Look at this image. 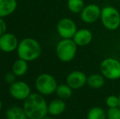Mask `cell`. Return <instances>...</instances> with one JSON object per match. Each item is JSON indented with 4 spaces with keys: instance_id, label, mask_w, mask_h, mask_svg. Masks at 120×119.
I'll return each mask as SVG.
<instances>
[{
    "instance_id": "1",
    "label": "cell",
    "mask_w": 120,
    "mask_h": 119,
    "mask_svg": "<svg viewBox=\"0 0 120 119\" xmlns=\"http://www.w3.org/2000/svg\"><path fill=\"white\" fill-rule=\"evenodd\" d=\"M28 119H42L48 114V105L43 95L31 93L23 105Z\"/></svg>"
},
{
    "instance_id": "2",
    "label": "cell",
    "mask_w": 120,
    "mask_h": 119,
    "mask_svg": "<svg viewBox=\"0 0 120 119\" xmlns=\"http://www.w3.org/2000/svg\"><path fill=\"white\" fill-rule=\"evenodd\" d=\"M16 51L19 58L29 62L39 57L42 52V47L36 39L26 38L20 42Z\"/></svg>"
},
{
    "instance_id": "3",
    "label": "cell",
    "mask_w": 120,
    "mask_h": 119,
    "mask_svg": "<svg viewBox=\"0 0 120 119\" xmlns=\"http://www.w3.org/2000/svg\"><path fill=\"white\" fill-rule=\"evenodd\" d=\"M78 46L72 38H62L56 47V53L58 59L62 62L68 63L75 58Z\"/></svg>"
},
{
    "instance_id": "4",
    "label": "cell",
    "mask_w": 120,
    "mask_h": 119,
    "mask_svg": "<svg viewBox=\"0 0 120 119\" xmlns=\"http://www.w3.org/2000/svg\"><path fill=\"white\" fill-rule=\"evenodd\" d=\"M101 21L103 26L108 30L114 31L120 26V13L117 8L106 6L101 8Z\"/></svg>"
},
{
    "instance_id": "5",
    "label": "cell",
    "mask_w": 120,
    "mask_h": 119,
    "mask_svg": "<svg viewBox=\"0 0 120 119\" xmlns=\"http://www.w3.org/2000/svg\"><path fill=\"white\" fill-rule=\"evenodd\" d=\"M57 86L56 78L49 73H42L35 80V88L43 95H50L55 93Z\"/></svg>"
},
{
    "instance_id": "6",
    "label": "cell",
    "mask_w": 120,
    "mask_h": 119,
    "mask_svg": "<svg viewBox=\"0 0 120 119\" xmlns=\"http://www.w3.org/2000/svg\"><path fill=\"white\" fill-rule=\"evenodd\" d=\"M101 73L108 80H118L120 78V61L112 57L106 58L100 65Z\"/></svg>"
},
{
    "instance_id": "7",
    "label": "cell",
    "mask_w": 120,
    "mask_h": 119,
    "mask_svg": "<svg viewBox=\"0 0 120 119\" xmlns=\"http://www.w3.org/2000/svg\"><path fill=\"white\" fill-rule=\"evenodd\" d=\"M56 30L60 38L69 39V38H73L78 29L75 22L72 19L65 17L58 21Z\"/></svg>"
},
{
    "instance_id": "8",
    "label": "cell",
    "mask_w": 120,
    "mask_h": 119,
    "mask_svg": "<svg viewBox=\"0 0 120 119\" xmlns=\"http://www.w3.org/2000/svg\"><path fill=\"white\" fill-rule=\"evenodd\" d=\"M9 93L12 98L17 100H25L31 94V89L28 83L23 81H16L10 85Z\"/></svg>"
},
{
    "instance_id": "9",
    "label": "cell",
    "mask_w": 120,
    "mask_h": 119,
    "mask_svg": "<svg viewBox=\"0 0 120 119\" xmlns=\"http://www.w3.org/2000/svg\"><path fill=\"white\" fill-rule=\"evenodd\" d=\"M101 8L98 5L91 3L84 7L80 13L81 20L86 24H92L101 18Z\"/></svg>"
},
{
    "instance_id": "10",
    "label": "cell",
    "mask_w": 120,
    "mask_h": 119,
    "mask_svg": "<svg viewBox=\"0 0 120 119\" xmlns=\"http://www.w3.org/2000/svg\"><path fill=\"white\" fill-rule=\"evenodd\" d=\"M87 76L84 72L80 70H74L67 75L66 84L73 90H79L87 84Z\"/></svg>"
},
{
    "instance_id": "11",
    "label": "cell",
    "mask_w": 120,
    "mask_h": 119,
    "mask_svg": "<svg viewBox=\"0 0 120 119\" xmlns=\"http://www.w3.org/2000/svg\"><path fill=\"white\" fill-rule=\"evenodd\" d=\"M19 43L16 35L6 33L0 37V50L6 53L12 52L17 49Z\"/></svg>"
},
{
    "instance_id": "12",
    "label": "cell",
    "mask_w": 120,
    "mask_h": 119,
    "mask_svg": "<svg viewBox=\"0 0 120 119\" xmlns=\"http://www.w3.org/2000/svg\"><path fill=\"white\" fill-rule=\"evenodd\" d=\"M72 39L78 47H85L92 43L93 39V34L91 30L82 28L77 30Z\"/></svg>"
},
{
    "instance_id": "13",
    "label": "cell",
    "mask_w": 120,
    "mask_h": 119,
    "mask_svg": "<svg viewBox=\"0 0 120 119\" xmlns=\"http://www.w3.org/2000/svg\"><path fill=\"white\" fill-rule=\"evenodd\" d=\"M66 109V104L61 99H55L48 104V114L51 116H59Z\"/></svg>"
},
{
    "instance_id": "14",
    "label": "cell",
    "mask_w": 120,
    "mask_h": 119,
    "mask_svg": "<svg viewBox=\"0 0 120 119\" xmlns=\"http://www.w3.org/2000/svg\"><path fill=\"white\" fill-rule=\"evenodd\" d=\"M16 0H0V17L4 18L11 15L16 9Z\"/></svg>"
},
{
    "instance_id": "15",
    "label": "cell",
    "mask_w": 120,
    "mask_h": 119,
    "mask_svg": "<svg viewBox=\"0 0 120 119\" xmlns=\"http://www.w3.org/2000/svg\"><path fill=\"white\" fill-rule=\"evenodd\" d=\"M106 78L101 73H92L87 77V84L92 89H101L104 87Z\"/></svg>"
},
{
    "instance_id": "16",
    "label": "cell",
    "mask_w": 120,
    "mask_h": 119,
    "mask_svg": "<svg viewBox=\"0 0 120 119\" xmlns=\"http://www.w3.org/2000/svg\"><path fill=\"white\" fill-rule=\"evenodd\" d=\"M28 62L23 59H17L15 60L11 67V72L16 77H22L28 71Z\"/></svg>"
},
{
    "instance_id": "17",
    "label": "cell",
    "mask_w": 120,
    "mask_h": 119,
    "mask_svg": "<svg viewBox=\"0 0 120 119\" xmlns=\"http://www.w3.org/2000/svg\"><path fill=\"white\" fill-rule=\"evenodd\" d=\"M7 119H28L23 108L13 106L9 108L6 112Z\"/></svg>"
},
{
    "instance_id": "18",
    "label": "cell",
    "mask_w": 120,
    "mask_h": 119,
    "mask_svg": "<svg viewBox=\"0 0 120 119\" xmlns=\"http://www.w3.org/2000/svg\"><path fill=\"white\" fill-rule=\"evenodd\" d=\"M55 93L56 94L58 98L65 100L67 99H70L72 96L73 89L66 83L65 84H60L57 86Z\"/></svg>"
},
{
    "instance_id": "19",
    "label": "cell",
    "mask_w": 120,
    "mask_h": 119,
    "mask_svg": "<svg viewBox=\"0 0 120 119\" xmlns=\"http://www.w3.org/2000/svg\"><path fill=\"white\" fill-rule=\"evenodd\" d=\"M87 119H107V115L104 108L95 106L89 109L87 114Z\"/></svg>"
},
{
    "instance_id": "20",
    "label": "cell",
    "mask_w": 120,
    "mask_h": 119,
    "mask_svg": "<svg viewBox=\"0 0 120 119\" xmlns=\"http://www.w3.org/2000/svg\"><path fill=\"white\" fill-rule=\"evenodd\" d=\"M68 9L74 14H80L85 7L83 0H68L67 1Z\"/></svg>"
},
{
    "instance_id": "21",
    "label": "cell",
    "mask_w": 120,
    "mask_h": 119,
    "mask_svg": "<svg viewBox=\"0 0 120 119\" xmlns=\"http://www.w3.org/2000/svg\"><path fill=\"white\" fill-rule=\"evenodd\" d=\"M105 105L108 107V108H117L119 107V96L114 95H109L105 99Z\"/></svg>"
},
{
    "instance_id": "22",
    "label": "cell",
    "mask_w": 120,
    "mask_h": 119,
    "mask_svg": "<svg viewBox=\"0 0 120 119\" xmlns=\"http://www.w3.org/2000/svg\"><path fill=\"white\" fill-rule=\"evenodd\" d=\"M107 119H120V108H108L106 112Z\"/></svg>"
},
{
    "instance_id": "23",
    "label": "cell",
    "mask_w": 120,
    "mask_h": 119,
    "mask_svg": "<svg viewBox=\"0 0 120 119\" xmlns=\"http://www.w3.org/2000/svg\"><path fill=\"white\" fill-rule=\"evenodd\" d=\"M5 80H6L7 83H9V84L11 85L16 81V76L12 73V72L8 73L6 75H5Z\"/></svg>"
},
{
    "instance_id": "24",
    "label": "cell",
    "mask_w": 120,
    "mask_h": 119,
    "mask_svg": "<svg viewBox=\"0 0 120 119\" xmlns=\"http://www.w3.org/2000/svg\"><path fill=\"white\" fill-rule=\"evenodd\" d=\"M7 33V24L3 18L0 17V37Z\"/></svg>"
},
{
    "instance_id": "25",
    "label": "cell",
    "mask_w": 120,
    "mask_h": 119,
    "mask_svg": "<svg viewBox=\"0 0 120 119\" xmlns=\"http://www.w3.org/2000/svg\"><path fill=\"white\" fill-rule=\"evenodd\" d=\"M42 119H53V118H51V117H48V116H46V117H44V118H43Z\"/></svg>"
},
{
    "instance_id": "26",
    "label": "cell",
    "mask_w": 120,
    "mask_h": 119,
    "mask_svg": "<svg viewBox=\"0 0 120 119\" xmlns=\"http://www.w3.org/2000/svg\"><path fill=\"white\" fill-rule=\"evenodd\" d=\"M2 108H3V104H2V101L0 100V111H1Z\"/></svg>"
},
{
    "instance_id": "27",
    "label": "cell",
    "mask_w": 120,
    "mask_h": 119,
    "mask_svg": "<svg viewBox=\"0 0 120 119\" xmlns=\"http://www.w3.org/2000/svg\"><path fill=\"white\" fill-rule=\"evenodd\" d=\"M119 108H120V95H119Z\"/></svg>"
}]
</instances>
